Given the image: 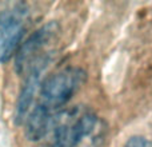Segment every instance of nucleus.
Listing matches in <instances>:
<instances>
[{"label": "nucleus", "instance_id": "nucleus-2", "mask_svg": "<svg viewBox=\"0 0 152 147\" xmlns=\"http://www.w3.org/2000/svg\"><path fill=\"white\" fill-rule=\"evenodd\" d=\"M97 116L88 108L75 107L55 116L48 147H76L95 129Z\"/></svg>", "mask_w": 152, "mask_h": 147}, {"label": "nucleus", "instance_id": "nucleus-5", "mask_svg": "<svg viewBox=\"0 0 152 147\" xmlns=\"http://www.w3.org/2000/svg\"><path fill=\"white\" fill-rule=\"evenodd\" d=\"M50 62L51 54L47 52L43 56L37 58L24 72L26 78H24L23 86H21L20 92H19L15 107V122L18 124L26 121L27 115L29 112V108H31L35 96H36V92L40 88V84H42V75Z\"/></svg>", "mask_w": 152, "mask_h": 147}, {"label": "nucleus", "instance_id": "nucleus-3", "mask_svg": "<svg viewBox=\"0 0 152 147\" xmlns=\"http://www.w3.org/2000/svg\"><path fill=\"white\" fill-rule=\"evenodd\" d=\"M29 7L13 3L0 11V63H5L16 54L29 23Z\"/></svg>", "mask_w": 152, "mask_h": 147}, {"label": "nucleus", "instance_id": "nucleus-6", "mask_svg": "<svg viewBox=\"0 0 152 147\" xmlns=\"http://www.w3.org/2000/svg\"><path fill=\"white\" fill-rule=\"evenodd\" d=\"M56 114L48 111L47 108L36 104L34 110L26 118V137L31 142H37L43 139L52 130Z\"/></svg>", "mask_w": 152, "mask_h": 147}, {"label": "nucleus", "instance_id": "nucleus-1", "mask_svg": "<svg viewBox=\"0 0 152 147\" xmlns=\"http://www.w3.org/2000/svg\"><path fill=\"white\" fill-rule=\"evenodd\" d=\"M87 80V72L80 67H66L50 75L42 82L39 88L40 100L37 104L55 114L83 87Z\"/></svg>", "mask_w": 152, "mask_h": 147}, {"label": "nucleus", "instance_id": "nucleus-4", "mask_svg": "<svg viewBox=\"0 0 152 147\" xmlns=\"http://www.w3.org/2000/svg\"><path fill=\"white\" fill-rule=\"evenodd\" d=\"M59 24L56 21H50L32 32L26 42H23L16 51L15 58V70L19 75H23L26 70L36 60L37 58L43 56L45 48L55 40L59 34Z\"/></svg>", "mask_w": 152, "mask_h": 147}, {"label": "nucleus", "instance_id": "nucleus-7", "mask_svg": "<svg viewBox=\"0 0 152 147\" xmlns=\"http://www.w3.org/2000/svg\"><path fill=\"white\" fill-rule=\"evenodd\" d=\"M123 147H152V142L144 137L135 135V137L129 138Z\"/></svg>", "mask_w": 152, "mask_h": 147}]
</instances>
